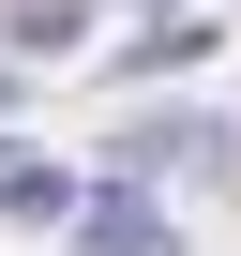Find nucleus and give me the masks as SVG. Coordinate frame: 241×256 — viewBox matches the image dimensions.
I'll return each mask as SVG.
<instances>
[{"mask_svg": "<svg viewBox=\"0 0 241 256\" xmlns=\"http://www.w3.org/2000/svg\"><path fill=\"white\" fill-rule=\"evenodd\" d=\"M60 226H76V241H90V256H181V241H166V211H151V196H136V181H106V196H76V211H60Z\"/></svg>", "mask_w": 241, "mask_h": 256, "instance_id": "obj_1", "label": "nucleus"}, {"mask_svg": "<svg viewBox=\"0 0 241 256\" xmlns=\"http://www.w3.org/2000/svg\"><path fill=\"white\" fill-rule=\"evenodd\" d=\"M0 106H16V90H0Z\"/></svg>", "mask_w": 241, "mask_h": 256, "instance_id": "obj_5", "label": "nucleus"}, {"mask_svg": "<svg viewBox=\"0 0 241 256\" xmlns=\"http://www.w3.org/2000/svg\"><path fill=\"white\" fill-rule=\"evenodd\" d=\"M76 30H90L76 0H16V60H76Z\"/></svg>", "mask_w": 241, "mask_h": 256, "instance_id": "obj_4", "label": "nucleus"}, {"mask_svg": "<svg viewBox=\"0 0 241 256\" xmlns=\"http://www.w3.org/2000/svg\"><path fill=\"white\" fill-rule=\"evenodd\" d=\"M76 196H90L76 166H0V226H60Z\"/></svg>", "mask_w": 241, "mask_h": 256, "instance_id": "obj_2", "label": "nucleus"}, {"mask_svg": "<svg viewBox=\"0 0 241 256\" xmlns=\"http://www.w3.org/2000/svg\"><path fill=\"white\" fill-rule=\"evenodd\" d=\"M226 30L211 16H166V30H136V46H120V76H181V60H211Z\"/></svg>", "mask_w": 241, "mask_h": 256, "instance_id": "obj_3", "label": "nucleus"}, {"mask_svg": "<svg viewBox=\"0 0 241 256\" xmlns=\"http://www.w3.org/2000/svg\"><path fill=\"white\" fill-rule=\"evenodd\" d=\"M0 151H16V136H0Z\"/></svg>", "mask_w": 241, "mask_h": 256, "instance_id": "obj_6", "label": "nucleus"}]
</instances>
